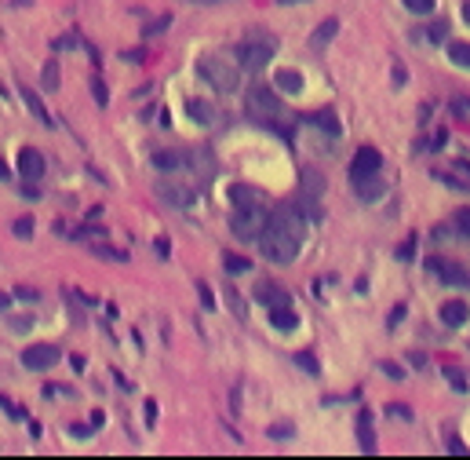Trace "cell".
<instances>
[{
	"label": "cell",
	"mask_w": 470,
	"mask_h": 460,
	"mask_svg": "<svg viewBox=\"0 0 470 460\" xmlns=\"http://www.w3.org/2000/svg\"><path fill=\"white\" fill-rule=\"evenodd\" d=\"M303 237H306V223L296 209H281V212H270L263 234H259V248L270 263H291L303 248Z\"/></svg>",
	"instance_id": "obj_1"
},
{
	"label": "cell",
	"mask_w": 470,
	"mask_h": 460,
	"mask_svg": "<svg viewBox=\"0 0 470 460\" xmlns=\"http://www.w3.org/2000/svg\"><path fill=\"white\" fill-rule=\"evenodd\" d=\"M197 70H201V77H204V81L212 84L215 91H222V95L237 91V84H241V70L234 66V62L219 59V55H204Z\"/></svg>",
	"instance_id": "obj_2"
},
{
	"label": "cell",
	"mask_w": 470,
	"mask_h": 460,
	"mask_svg": "<svg viewBox=\"0 0 470 460\" xmlns=\"http://www.w3.org/2000/svg\"><path fill=\"white\" fill-rule=\"evenodd\" d=\"M270 212L263 209V201L259 205H234V216H230V227L237 237H245V242H259V234H263Z\"/></svg>",
	"instance_id": "obj_3"
},
{
	"label": "cell",
	"mask_w": 470,
	"mask_h": 460,
	"mask_svg": "<svg viewBox=\"0 0 470 460\" xmlns=\"http://www.w3.org/2000/svg\"><path fill=\"white\" fill-rule=\"evenodd\" d=\"M248 114L255 117V121H263V124H270L273 128V121H278L281 114H285V106H281V99L273 95L270 88H252L248 91Z\"/></svg>",
	"instance_id": "obj_4"
},
{
	"label": "cell",
	"mask_w": 470,
	"mask_h": 460,
	"mask_svg": "<svg viewBox=\"0 0 470 460\" xmlns=\"http://www.w3.org/2000/svg\"><path fill=\"white\" fill-rule=\"evenodd\" d=\"M270 59H273V44L270 40H245L237 47V62H241V70H263L270 66Z\"/></svg>",
	"instance_id": "obj_5"
},
{
	"label": "cell",
	"mask_w": 470,
	"mask_h": 460,
	"mask_svg": "<svg viewBox=\"0 0 470 460\" xmlns=\"http://www.w3.org/2000/svg\"><path fill=\"white\" fill-rule=\"evenodd\" d=\"M59 362V347H52V343H33V347H26V355H22V366L26 369H52Z\"/></svg>",
	"instance_id": "obj_6"
},
{
	"label": "cell",
	"mask_w": 470,
	"mask_h": 460,
	"mask_svg": "<svg viewBox=\"0 0 470 460\" xmlns=\"http://www.w3.org/2000/svg\"><path fill=\"white\" fill-rule=\"evenodd\" d=\"M383 165V157L379 150H372V147H361L358 154H354V161H350V179H365V176H376Z\"/></svg>",
	"instance_id": "obj_7"
},
{
	"label": "cell",
	"mask_w": 470,
	"mask_h": 460,
	"mask_svg": "<svg viewBox=\"0 0 470 460\" xmlns=\"http://www.w3.org/2000/svg\"><path fill=\"white\" fill-rule=\"evenodd\" d=\"M157 194L168 205H175V209H190V205L197 201V194H193L186 183H157Z\"/></svg>",
	"instance_id": "obj_8"
},
{
	"label": "cell",
	"mask_w": 470,
	"mask_h": 460,
	"mask_svg": "<svg viewBox=\"0 0 470 460\" xmlns=\"http://www.w3.org/2000/svg\"><path fill=\"white\" fill-rule=\"evenodd\" d=\"M427 271H434L441 281H448V285H460V289H470V274L463 271L460 263H441V260H430L427 263Z\"/></svg>",
	"instance_id": "obj_9"
},
{
	"label": "cell",
	"mask_w": 470,
	"mask_h": 460,
	"mask_svg": "<svg viewBox=\"0 0 470 460\" xmlns=\"http://www.w3.org/2000/svg\"><path fill=\"white\" fill-rule=\"evenodd\" d=\"M19 176H26V179L44 176V154L40 150H22L19 154Z\"/></svg>",
	"instance_id": "obj_10"
},
{
	"label": "cell",
	"mask_w": 470,
	"mask_h": 460,
	"mask_svg": "<svg viewBox=\"0 0 470 460\" xmlns=\"http://www.w3.org/2000/svg\"><path fill=\"white\" fill-rule=\"evenodd\" d=\"M354 190H358V198H361V201H379L386 186H383V179H379V172H376V176L354 179Z\"/></svg>",
	"instance_id": "obj_11"
},
{
	"label": "cell",
	"mask_w": 470,
	"mask_h": 460,
	"mask_svg": "<svg viewBox=\"0 0 470 460\" xmlns=\"http://www.w3.org/2000/svg\"><path fill=\"white\" fill-rule=\"evenodd\" d=\"M441 322H445L448 329L467 325V299H448V304L441 307Z\"/></svg>",
	"instance_id": "obj_12"
},
{
	"label": "cell",
	"mask_w": 470,
	"mask_h": 460,
	"mask_svg": "<svg viewBox=\"0 0 470 460\" xmlns=\"http://www.w3.org/2000/svg\"><path fill=\"white\" fill-rule=\"evenodd\" d=\"M186 114L197 121V124H204V128H212V124H215V106H212V103L190 99V103H186Z\"/></svg>",
	"instance_id": "obj_13"
},
{
	"label": "cell",
	"mask_w": 470,
	"mask_h": 460,
	"mask_svg": "<svg viewBox=\"0 0 470 460\" xmlns=\"http://www.w3.org/2000/svg\"><path fill=\"white\" fill-rule=\"evenodd\" d=\"M270 325L281 329V332H291L299 325V318H296V311H291L288 304H281V307H270Z\"/></svg>",
	"instance_id": "obj_14"
},
{
	"label": "cell",
	"mask_w": 470,
	"mask_h": 460,
	"mask_svg": "<svg viewBox=\"0 0 470 460\" xmlns=\"http://www.w3.org/2000/svg\"><path fill=\"white\" fill-rule=\"evenodd\" d=\"M255 299H259V304H266V307H281V304H288V292H281L278 285L263 281V285L255 289Z\"/></svg>",
	"instance_id": "obj_15"
},
{
	"label": "cell",
	"mask_w": 470,
	"mask_h": 460,
	"mask_svg": "<svg viewBox=\"0 0 470 460\" xmlns=\"http://www.w3.org/2000/svg\"><path fill=\"white\" fill-rule=\"evenodd\" d=\"M358 438H361V450L365 453H376V435H372V413L358 417Z\"/></svg>",
	"instance_id": "obj_16"
},
{
	"label": "cell",
	"mask_w": 470,
	"mask_h": 460,
	"mask_svg": "<svg viewBox=\"0 0 470 460\" xmlns=\"http://www.w3.org/2000/svg\"><path fill=\"white\" fill-rule=\"evenodd\" d=\"M153 165H157L160 172H172V168H183L186 157L175 154V150H157V154H153Z\"/></svg>",
	"instance_id": "obj_17"
},
{
	"label": "cell",
	"mask_w": 470,
	"mask_h": 460,
	"mask_svg": "<svg viewBox=\"0 0 470 460\" xmlns=\"http://www.w3.org/2000/svg\"><path fill=\"white\" fill-rule=\"evenodd\" d=\"M278 88L288 91V95H299L303 91V77L296 70H278Z\"/></svg>",
	"instance_id": "obj_18"
},
{
	"label": "cell",
	"mask_w": 470,
	"mask_h": 460,
	"mask_svg": "<svg viewBox=\"0 0 470 460\" xmlns=\"http://www.w3.org/2000/svg\"><path fill=\"white\" fill-rule=\"evenodd\" d=\"M335 34H339V19H325V22L314 29V47H325Z\"/></svg>",
	"instance_id": "obj_19"
},
{
	"label": "cell",
	"mask_w": 470,
	"mask_h": 460,
	"mask_svg": "<svg viewBox=\"0 0 470 460\" xmlns=\"http://www.w3.org/2000/svg\"><path fill=\"white\" fill-rule=\"evenodd\" d=\"M22 99H26V106L37 114V121L52 128V117H47V110H44V103H40V95H37V91H29V88H22Z\"/></svg>",
	"instance_id": "obj_20"
},
{
	"label": "cell",
	"mask_w": 470,
	"mask_h": 460,
	"mask_svg": "<svg viewBox=\"0 0 470 460\" xmlns=\"http://www.w3.org/2000/svg\"><path fill=\"white\" fill-rule=\"evenodd\" d=\"M448 59L456 62V66L470 70V44H467V40H456V44H448Z\"/></svg>",
	"instance_id": "obj_21"
},
{
	"label": "cell",
	"mask_w": 470,
	"mask_h": 460,
	"mask_svg": "<svg viewBox=\"0 0 470 460\" xmlns=\"http://www.w3.org/2000/svg\"><path fill=\"white\" fill-rule=\"evenodd\" d=\"M230 201H234V205H259L263 198H259L252 186H241V183H237V186H230Z\"/></svg>",
	"instance_id": "obj_22"
},
{
	"label": "cell",
	"mask_w": 470,
	"mask_h": 460,
	"mask_svg": "<svg viewBox=\"0 0 470 460\" xmlns=\"http://www.w3.org/2000/svg\"><path fill=\"white\" fill-rule=\"evenodd\" d=\"M222 267H226L230 274H248V271H252V260L234 256V252H226V256H222Z\"/></svg>",
	"instance_id": "obj_23"
},
{
	"label": "cell",
	"mask_w": 470,
	"mask_h": 460,
	"mask_svg": "<svg viewBox=\"0 0 470 460\" xmlns=\"http://www.w3.org/2000/svg\"><path fill=\"white\" fill-rule=\"evenodd\" d=\"M303 190H306V194H321V190H325V179H321L317 176V172H303Z\"/></svg>",
	"instance_id": "obj_24"
},
{
	"label": "cell",
	"mask_w": 470,
	"mask_h": 460,
	"mask_svg": "<svg viewBox=\"0 0 470 460\" xmlns=\"http://www.w3.org/2000/svg\"><path fill=\"white\" fill-rule=\"evenodd\" d=\"M452 227H456V234L470 237V209H460V212H456V219H452Z\"/></svg>",
	"instance_id": "obj_25"
},
{
	"label": "cell",
	"mask_w": 470,
	"mask_h": 460,
	"mask_svg": "<svg viewBox=\"0 0 470 460\" xmlns=\"http://www.w3.org/2000/svg\"><path fill=\"white\" fill-rule=\"evenodd\" d=\"M310 124H317V128H325V132H339V124H335V117L332 114H317V117H310Z\"/></svg>",
	"instance_id": "obj_26"
},
{
	"label": "cell",
	"mask_w": 470,
	"mask_h": 460,
	"mask_svg": "<svg viewBox=\"0 0 470 460\" xmlns=\"http://www.w3.org/2000/svg\"><path fill=\"white\" fill-rule=\"evenodd\" d=\"M445 376L452 380V391H460V394H467V376H463L460 369H452V366H448V369H445Z\"/></svg>",
	"instance_id": "obj_27"
},
{
	"label": "cell",
	"mask_w": 470,
	"mask_h": 460,
	"mask_svg": "<svg viewBox=\"0 0 470 460\" xmlns=\"http://www.w3.org/2000/svg\"><path fill=\"white\" fill-rule=\"evenodd\" d=\"M404 8L412 15H430L434 11V0H404Z\"/></svg>",
	"instance_id": "obj_28"
},
{
	"label": "cell",
	"mask_w": 470,
	"mask_h": 460,
	"mask_svg": "<svg viewBox=\"0 0 470 460\" xmlns=\"http://www.w3.org/2000/svg\"><path fill=\"white\" fill-rule=\"evenodd\" d=\"M226 304H230V311L237 314V318H245V304H241V296L234 289H226Z\"/></svg>",
	"instance_id": "obj_29"
},
{
	"label": "cell",
	"mask_w": 470,
	"mask_h": 460,
	"mask_svg": "<svg viewBox=\"0 0 470 460\" xmlns=\"http://www.w3.org/2000/svg\"><path fill=\"white\" fill-rule=\"evenodd\" d=\"M44 84L52 91L59 88V66H55V62H47V66H44Z\"/></svg>",
	"instance_id": "obj_30"
},
{
	"label": "cell",
	"mask_w": 470,
	"mask_h": 460,
	"mask_svg": "<svg viewBox=\"0 0 470 460\" xmlns=\"http://www.w3.org/2000/svg\"><path fill=\"white\" fill-rule=\"evenodd\" d=\"M386 413L397 417V420H412V409H409V406H397V402H394V406H386Z\"/></svg>",
	"instance_id": "obj_31"
},
{
	"label": "cell",
	"mask_w": 470,
	"mask_h": 460,
	"mask_svg": "<svg viewBox=\"0 0 470 460\" xmlns=\"http://www.w3.org/2000/svg\"><path fill=\"white\" fill-rule=\"evenodd\" d=\"M296 362L306 369V373H317V362H314V355L310 351H303V355H296Z\"/></svg>",
	"instance_id": "obj_32"
},
{
	"label": "cell",
	"mask_w": 470,
	"mask_h": 460,
	"mask_svg": "<svg viewBox=\"0 0 470 460\" xmlns=\"http://www.w3.org/2000/svg\"><path fill=\"white\" fill-rule=\"evenodd\" d=\"M91 91H95V103H99V106H106V99H109V95H106V88H103V81H99V77L91 81Z\"/></svg>",
	"instance_id": "obj_33"
},
{
	"label": "cell",
	"mask_w": 470,
	"mask_h": 460,
	"mask_svg": "<svg viewBox=\"0 0 470 460\" xmlns=\"http://www.w3.org/2000/svg\"><path fill=\"white\" fill-rule=\"evenodd\" d=\"M448 453H452V457H467V446H463L460 438H448Z\"/></svg>",
	"instance_id": "obj_34"
},
{
	"label": "cell",
	"mask_w": 470,
	"mask_h": 460,
	"mask_svg": "<svg viewBox=\"0 0 470 460\" xmlns=\"http://www.w3.org/2000/svg\"><path fill=\"white\" fill-rule=\"evenodd\" d=\"M15 234H19V237H29V234H33V223H29V219H19V223H15Z\"/></svg>",
	"instance_id": "obj_35"
},
{
	"label": "cell",
	"mask_w": 470,
	"mask_h": 460,
	"mask_svg": "<svg viewBox=\"0 0 470 460\" xmlns=\"http://www.w3.org/2000/svg\"><path fill=\"white\" fill-rule=\"evenodd\" d=\"M197 289H201V304H204V307H215V299H212V289H208L204 281L197 285Z\"/></svg>",
	"instance_id": "obj_36"
},
{
	"label": "cell",
	"mask_w": 470,
	"mask_h": 460,
	"mask_svg": "<svg viewBox=\"0 0 470 460\" xmlns=\"http://www.w3.org/2000/svg\"><path fill=\"white\" fill-rule=\"evenodd\" d=\"M168 22H172V19H157L150 29H146V37H153V34H160V29H168Z\"/></svg>",
	"instance_id": "obj_37"
},
{
	"label": "cell",
	"mask_w": 470,
	"mask_h": 460,
	"mask_svg": "<svg viewBox=\"0 0 470 460\" xmlns=\"http://www.w3.org/2000/svg\"><path fill=\"white\" fill-rule=\"evenodd\" d=\"M270 435H273V438H288L291 427H288V424H278V427H270Z\"/></svg>",
	"instance_id": "obj_38"
},
{
	"label": "cell",
	"mask_w": 470,
	"mask_h": 460,
	"mask_svg": "<svg viewBox=\"0 0 470 460\" xmlns=\"http://www.w3.org/2000/svg\"><path fill=\"white\" fill-rule=\"evenodd\" d=\"M445 37V22H434L430 26V40H441Z\"/></svg>",
	"instance_id": "obj_39"
},
{
	"label": "cell",
	"mask_w": 470,
	"mask_h": 460,
	"mask_svg": "<svg viewBox=\"0 0 470 460\" xmlns=\"http://www.w3.org/2000/svg\"><path fill=\"white\" fill-rule=\"evenodd\" d=\"M146 424H157V402H146Z\"/></svg>",
	"instance_id": "obj_40"
},
{
	"label": "cell",
	"mask_w": 470,
	"mask_h": 460,
	"mask_svg": "<svg viewBox=\"0 0 470 460\" xmlns=\"http://www.w3.org/2000/svg\"><path fill=\"white\" fill-rule=\"evenodd\" d=\"M383 373H386V376H394V380H401V369H397V366H391V362H383Z\"/></svg>",
	"instance_id": "obj_41"
},
{
	"label": "cell",
	"mask_w": 470,
	"mask_h": 460,
	"mask_svg": "<svg viewBox=\"0 0 470 460\" xmlns=\"http://www.w3.org/2000/svg\"><path fill=\"white\" fill-rule=\"evenodd\" d=\"M412 252H416V245L409 242V245H401V252H397V256H401V260H412Z\"/></svg>",
	"instance_id": "obj_42"
},
{
	"label": "cell",
	"mask_w": 470,
	"mask_h": 460,
	"mask_svg": "<svg viewBox=\"0 0 470 460\" xmlns=\"http://www.w3.org/2000/svg\"><path fill=\"white\" fill-rule=\"evenodd\" d=\"M15 332H29V318H19V322H11Z\"/></svg>",
	"instance_id": "obj_43"
},
{
	"label": "cell",
	"mask_w": 470,
	"mask_h": 460,
	"mask_svg": "<svg viewBox=\"0 0 470 460\" xmlns=\"http://www.w3.org/2000/svg\"><path fill=\"white\" fill-rule=\"evenodd\" d=\"M15 296H19V299H37V292H33V289H19Z\"/></svg>",
	"instance_id": "obj_44"
},
{
	"label": "cell",
	"mask_w": 470,
	"mask_h": 460,
	"mask_svg": "<svg viewBox=\"0 0 470 460\" xmlns=\"http://www.w3.org/2000/svg\"><path fill=\"white\" fill-rule=\"evenodd\" d=\"M8 304H11V296H4V292H0V311H8Z\"/></svg>",
	"instance_id": "obj_45"
},
{
	"label": "cell",
	"mask_w": 470,
	"mask_h": 460,
	"mask_svg": "<svg viewBox=\"0 0 470 460\" xmlns=\"http://www.w3.org/2000/svg\"><path fill=\"white\" fill-rule=\"evenodd\" d=\"M8 176H11V172H8V165H4V161H0V179H8Z\"/></svg>",
	"instance_id": "obj_46"
},
{
	"label": "cell",
	"mask_w": 470,
	"mask_h": 460,
	"mask_svg": "<svg viewBox=\"0 0 470 460\" xmlns=\"http://www.w3.org/2000/svg\"><path fill=\"white\" fill-rule=\"evenodd\" d=\"M463 22H470V0H467V4H463Z\"/></svg>",
	"instance_id": "obj_47"
},
{
	"label": "cell",
	"mask_w": 470,
	"mask_h": 460,
	"mask_svg": "<svg viewBox=\"0 0 470 460\" xmlns=\"http://www.w3.org/2000/svg\"><path fill=\"white\" fill-rule=\"evenodd\" d=\"M190 4H219V0H190Z\"/></svg>",
	"instance_id": "obj_48"
},
{
	"label": "cell",
	"mask_w": 470,
	"mask_h": 460,
	"mask_svg": "<svg viewBox=\"0 0 470 460\" xmlns=\"http://www.w3.org/2000/svg\"><path fill=\"white\" fill-rule=\"evenodd\" d=\"M278 4H303V0H278Z\"/></svg>",
	"instance_id": "obj_49"
}]
</instances>
